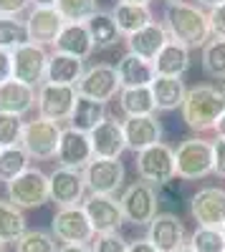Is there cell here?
Wrapping results in <instances>:
<instances>
[{"label":"cell","instance_id":"cell-43","mask_svg":"<svg viewBox=\"0 0 225 252\" xmlns=\"http://www.w3.org/2000/svg\"><path fill=\"white\" fill-rule=\"evenodd\" d=\"M28 5H31V0H0V15L18 18Z\"/></svg>","mask_w":225,"mask_h":252},{"label":"cell","instance_id":"cell-39","mask_svg":"<svg viewBox=\"0 0 225 252\" xmlns=\"http://www.w3.org/2000/svg\"><path fill=\"white\" fill-rule=\"evenodd\" d=\"M23 116L5 114L0 111V146H20V136H23Z\"/></svg>","mask_w":225,"mask_h":252},{"label":"cell","instance_id":"cell-35","mask_svg":"<svg viewBox=\"0 0 225 252\" xmlns=\"http://www.w3.org/2000/svg\"><path fill=\"white\" fill-rule=\"evenodd\" d=\"M202 71L210 78L225 81V40L223 38H210L208 46L202 48Z\"/></svg>","mask_w":225,"mask_h":252},{"label":"cell","instance_id":"cell-49","mask_svg":"<svg viewBox=\"0 0 225 252\" xmlns=\"http://www.w3.org/2000/svg\"><path fill=\"white\" fill-rule=\"evenodd\" d=\"M215 134H218V139H225V114L218 119V124H215V129H213Z\"/></svg>","mask_w":225,"mask_h":252},{"label":"cell","instance_id":"cell-14","mask_svg":"<svg viewBox=\"0 0 225 252\" xmlns=\"http://www.w3.org/2000/svg\"><path fill=\"white\" fill-rule=\"evenodd\" d=\"M48 192H51V202H56L58 209L61 207H81L86 199L84 172L58 166L53 174H48Z\"/></svg>","mask_w":225,"mask_h":252},{"label":"cell","instance_id":"cell-30","mask_svg":"<svg viewBox=\"0 0 225 252\" xmlns=\"http://www.w3.org/2000/svg\"><path fill=\"white\" fill-rule=\"evenodd\" d=\"M104 121H107V103L91 101L86 96L76 98V106H74V114H71V129L91 134L96 126L104 124Z\"/></svg>","mask_w":225,"mask_h":252},{"label":"cell","instance_id":"cell-17","mask_svg":"<svg viewBox=\"0 0 225 252\" xmlns=\"http://www.w3.org/2000/svg\"><path fill=\"white\" fill-rule=\"evenodd\" d=\"M147 240L159 252H177L185 247V224L172 212H157V217L147 227Z\"/></svg>","mask_w":225,"mask_h":252},{"label":"cell","instance_id":"cell-27","mask_svg":"<svg viewBox=\"0 0 225 252\" xmlns=\"http://www.w3.org/2000/svg\"><path fill=\"white\" fill-rule=\"evenodd\" d=\"M190 68V51L170 38V43L159 51V56L154 58V71L157 76H170V78H182Z\"/></svg>","mask_w":225,"mask_h":252},{"label":"cell","instance_id":"cell-15","mask_svg":"<svg viewBox=\"0 0 225 252\" xmlns=\"http://www.w3.org/2000/svg\"><path fill=\"white\" fill-rule=\"evenodd\" d=\"M81 207H84V212H86V217H89L96 235L119 232V227L124 224L121 204L114 197H109V194H89Z\"/></svg>","mask_w":225,"mask_h":252},{"label":"cell","instance_id":"cell-3","mask_svg":"<svg viewBox=\"0 0 225 252\" xmlns=\"http://www.w3.org/2000/svg\"><path fill=\"white\" fill-rule=\"evenodd\" d=\"M175 172L180 179L195 182L213 174V141L185 139L175 149Z\"/></svg>","mask_w":225,"mask_h":252},{"label":"cell","instance_id":"cell-2","mask_svg":"<svg viewBox=\"0 0 225 252\" xmlns=\"http://www.w3.org/2000/svg\"><path fill=\"white\" fill-rule=\"evenodd\" d=\"M225 114V94L213 83H197L188 89L182 103V119L192 131H213L218 119Z\"/></svg>","mask_w":225,"mask_h":252},{"label":"cell","instance_id":"cell-23","mask_svg":"<svg viewBox=\"0 0 225 252\" xmlns=\"http://www.w3.org/2000/svg\"><path fill=\"white\" fill-rule=\"evenodd\" d=\"M36 98L38 91L28 83H20L15 78H8L0 83V111L5 114H15V116H23L36 106Z\"/></svg>","mask_w":225,"mask_h":252},{"label":"cell","instance_id":"cell-24","mask_svg":"<svg viewBox=\"0 0 225 252\" xmlns=\"http://www.w3.org/2000/svg\"><path fill=\"white\" fill-rule=\"evenodd\" d=\"M84 61L76 56H66L53 51L48 58V71H46V81L48 83H58V86H78L81 76H84Z\"/></svg>","mask_w":225,"mask_h":252},{"label":"cell","instance_id":"cell-22","mask_svg":"<svg viewBox=\"0 0 225 252\" xmlns=\"http://www.w3.org/2000/svg\"><path fill=\"white\" fill-rule=\"evenodd\" d=\"M116 73L121 81V89H142V86H152V81L157 78L154 63L145 61L134 53H124L116 63Z\"/></svg>","mask_w":225,"mask_h":252},{"label":"cell","instance_id":"cell-54","mask_svg":"<svg viewBox=\"0 0 225 252\" xmlns=\"http://www.w3.org/2000/svg\"><path fill=\"white\" fill-rule=\"evenodd\" d=\"M0 252H5V242L3 240H0Z\"/></svg>","mask_w":225,"mask_h":252},{"label":"cell","instance_id":"cell-8","mask_svg":"<svg viewBox=\"0 0 225 252\" xmlns=\"http://www.w3.org/2000/svg\"><path fill=\"white\" fill-rule=\"evenodd\" d=\"M51 235L64 245H89L96 232L84 207H61L51 220Z\"/></svg>","mask_w":225,"mask_h":252},{"label":"cell","instance_id":"cell-34","mask_svg":"<svg viewBox=\"0 0 225 252\" xmlns=\"http://www.w3.org/2000/svg\"><path fill=\"white\" fill-rule=\"evenodd\" d=\"M31 164V157L23 152V146H5L0 152V182H13L15 177H20Z\"/></svg>","mask_w":225,"mask_h":252},{"label":"cell","instance_id":"cell-31","mask_svg":"<svg viewBox=\"0 0 225 252\" xmlns=\"http://www.w3.org/2000/svg\"><path fill=\"white\" fill-rule=\"evenodd\" d=\"M119 106H121V111L127 114V119H132V116H152L157 111L150 86L121 89L119 91Z\"/></svg>","mask_w":225,"mask_h":252},{"label":"cell","instance_id":"cell-1","mask_svg":"<svg viewBox=\"0 0 225 252\" xmlns=\"http://www.w3.org/2000/svg\"><path fill=\"white\" fill-rule=\"evenodd\" d=\"M165 28H167L170 38L177 40V43H182L188 51H192V48H205L208 40L213 38L208 13L202 10L200 5H192V3L167 5Z\"/></svg>","mask_w":225,"mask_h":252},{"label":"cell","instance_id":"cell-5","mask_svg":"<svg viewBox=\"0 0 225 252\" xmlns=\"http://www.w3.org/2000/svg\"><path fill=\"white\" fill-rule=\"evenodd\" d=\"M61 124H53L48 119H33L26 121L23 126V136H20V146L31 159L46 161V159H56L58 152V141H61Z\"/></svg>","mask_w":225,"mask_h":252},{"label":"cell","instance_id":"cell-18","mask_svg":"<svg viewBox=\"0 0 225 252\" xmlns=\"http://www.w3.org/2000/svg\"><path fill=\"white\" fill-rule=\"evenodd\" d=\"M26 26H28L31 43L53 46L56 38L61 35V31L66 26V20L61 18V13L56 8H33L26 18Z\"/></svg>","mask_w":225,"mask_h":252},{"label":"cell","instance_id":"cell-25","mask_svg":"<svg viewBox=\"0 0 225 252\" xmlns=\"http://www.w3.org/2000/svg\"><path fill=\"white\" fill-rule=\"evenodd\" d=\"M53 46L58 53L76 56L81 61H86L94 53V43H91V35L86 31V23H66Z\"/></svg>","mask_w":225,"mask_h":252},{"label":"cell","instance_id":"cell-29","mask_svg":"<svg viewBox=\"0 0 225 252\" xmlns=\"http://www.w3.org/2000/svg\"><path fill=\"white\" fill-rule=\"evenodd\" d=\"M86 31L91 35V43H94V51H107V48H114L119 40H121V33L114 23L112 13L107 10H99L94 13L89 20H86Z\"/></svg>","mask_w":225,"mask_h":252},{"label":"cell","instance_id":"cell-26","mask_svg":"<svg viewBox=\"0 0 225 252\" xmlns=\"http://www.w3.org/2000/svg\"><path fill=\"white\" fill-rule=\"evenodd\" d=\"M152 98L157 111H175L182 109L188 96V86L182 83V78H170V76H157L152 81Z\"/></svg>","mask_w":225,"mask_h":252},{"label":"cell","instance_id":"cell-46","mask_svg":"<svg viewBox=\"0 0 225 252\" xmlns=\"http://www.w3.org/2000/svg\"><path fill=\"white\" fill-rule=\"evenodd\" d=\"M58 252H94L89 245H61Z\"/></svg>","mask_w":225,"mask_h":252},{"label":"cell","instance_id":"cell-47","mask_svg":"<svg viewBox=\"0 0 225 252\" xmlns=\"http://www.w3.org/2000/svg\"><path fill=\"white\" fill-rule=\"evenodd\" d=\"M58 0H31L33 8H56Z\"/></svg>","mask_w":225,"mask_h":252},{"label":"cell","instance_id":"cell-20","mask_svg":"<svg viewBox=\"0 0 225 252\" xmlns=\"http://www.w3.org/2000/svg\"><path fill=\"white\" fill-rule=\"evenodd\" d=\"M121 124H124L127 149H132L134 154L162 141V121L154 114L152 116H132V119H124Z\"/></svg>","mask_w":225,"mask_h":252},{"label":"cell","instance_id":"cell-42","mask_svg":"<svg viewBox=\"0 0 225 252\" xmlns=\"http://www.w3.org/2000/svg\"><path fill=\"white\" fill-rule=\"evenodd\" d=\"M213 174L225 179V139L213 141Z\"/></svg>","mask_w":225,"mask_h":252},{"label":"cell","instance_id":"cell-38","mask_svg":"<svg viewBox=\"0 0 225 252\" xmlns=\"http://www.w3.org/2000/svg\"><path fill=\"white\" fill-rule=\"evenodd\" d=\"M188 245L195 252H225V240L220 235V229H213V227H197Z\"/></svg>","mask_w":225,"mask_h":252},{"label":"cell","instance_id":"cell-56","mask_svg":"<svg viewBox=\"0 0 225 252\" xmlns=\"http://www.w3.org/2000/svg\"><path fill=\"white\" fill-rule=\"evenodd\" d=\"M0 152H3V146H0Z\"/></svg>","mask_w":225,"mask_h":252},{"label":"cell","instance_id":"cell-40","mask_svg":"<svg viewBox=\"0 0 225 252\" xmlns=\"http://www.w3.org/2000/svg\"><path fill=\"white\" fill-rule=\"evenodd\" d=\"M94 252H127L129 242L121 237L119 232H109V235H96V242L91 247Z\"/></svg>","mask_w":225,"mask_h":252},{"label":"cell","instance_id":"cell-6","mask_svg":"<svg viewBox=\"0 0 225 252\" xmlns=\"http://www.w3.org/2000/svg\"><path fill=\"white\" fill-rule=\"evenodd\" d=\"M5 189H8V202H13L18 209H36L51 199L48 174H43L36 166H28L20 177L8 182Z\"/></svg>","mask_w":225,"mask_h":252},{"label":"cell","instance_id":"cell-32","mask_svg":"<svg viewBox=\"0 0 225 252\" xmlns=\"http://www.w3.org/2000/svg\"><path fill=\"white\" fill-rule=\"evenodd\" d=\"M26 217H23V209H18L13 202L0 199V240L5 245L8 242H18L26 232Z\"/></svg>","mask_w":225,"mask_h":252},{"label":"cell","instance_id":"cell-52","mask_svg":"<svg viewBox=\"0 0 225 252\" xmlns=\"http://www.w3.org/2000/svg\"><path fill=\"white\" fill-rule=\"evenodd\" d=\"M167 5H177V3H185V0H165Z\"/></svg>","mask_w":225,"mask_h":252},{"label":"cell","instance_id":"cell-19","mask_svg":"<svg viewBox=\"0 0 225 252\" xmlns=\"http://www.w3.org/2000/svg\"><path fill=\"white\" fill-rule=\"evenodd\" d=\"M89 136H91V146H94V157H99V159H119L127 149L124 124L116 119H107L104 124H99Z\"/></svg>","mask_w":225,"mask_h":252},{"label":"cell","instance_id":"cell-45","mask_svg":"<svg viewBox=\"0 0 225 252\" xmlns=\"http://www.w3.org/2000/svg\"><path fill=\"white\" fill-rule=\"evenodd\" d=\"M127 252H159L147 237L145 240H134V242H129V250Z\"/></svg>","mask_w":225,"mask_h":252},{"label":"cell","instance_id":"cell-12","mask_svg":"<svg viewBox=\"0 0 225 252\" xmlns=\"http://www.w3.org/2000/svg\"><path fill=\"white\" fill-rule=\"evenodd\" d=\"M84 182L89 194H109L114 197L124 184V164L119 159H99L94 157L84 169Z\"/></svg>","mask_w":225,"mask_h":252},{"label":"cell","instance_id":"cell-50","mask_svg":"<svg viewBox=\"0 0 225 252\" xmlns=\"http://www.w3.org/2000/svg\"><path fill=\"white\" fill-rule=\"evenodd\" d=\"M116 3H127V5H150L152 0H116Z\"/></svg>","mask_w":225,"mask_h":252},{"label":"cell","instance_id":"cell-4","mask_svg":"<svg viewBox=\"0 0 225 252\" xmlns=\"http://www.w3.org/2000/svg\"><path fill=\"white\" fill-rule=\"evenodd\" d=\"M121 204V215H124V222L134 224V227H150V222L157 217V204L159 197L154 192V187L150 182H132L124 194L119 197Z\"/></svg>","mask_w":225,"mask_h":252},{"label":"cell","instance_id":"cell-37","mask_svg":"<svg viewBox=\"0 0 225 252\" xmlns=\"http://www.w3.org/2000/svg\"><path fill=\"white\" fill-rule=\"evenodd\" d=\"M15 252H58L56 237L43 229H26L23 237L15 242Z\"/></svg>","mask_w":225,"mask_h":252},{"label":"cell","instance_id":"cell-16","mask_svg":"<svg viewBox=\"0 0 225 252\" xmlns=\"http://www.w3.org/2000/svg\"><path fill=\"white\" fill-rule=\"evenodd\" d=\"M190 212L197 227L220 229L225 222V189L223 187H202L190 202Z\"/></svg>","mask_w":225,"mask_h":252},{"label":"cell","instance_id":"cell-13","mask_svg":"<svg viewBox=\"0 0 225 252\" xmlns=\"http://www.w3.org/2000/svg\"><path fill=\"white\" fill-rule=\"evenodd\" d=\"M94 159V146H91V136L76 129H64L61 131V141H58V152H56V161L64 169H76L84 172Z\"/></svg>","mask_w":225,"mask_h":252},{"label":"cell","instance_id":"cell-11","mask_svg":"<svg viewBox=\"0 0 225 252\" xmlns=\"http://www.w3.org/2000/svg\"><path fill=\"white\" fill-rule=\"evenodd\" d=\"M48 53L38 43H26L13 51V78L28 86H40L46 83V71H48Z\"/></svg>","mask_w":225,"mask_h":252},{"label":"cell","instance_id":"cell-36","mask_svg":"<svg viewBox=\"0 0 225 252\" xmlns=\"http://www.w3.org/2000/svg\"><path fill=\"white\" fill-rule=\"evenodd\" d=\"M56 10L66 23H86L94 13H99V0H58Z\"/></svg>","mask_w":225,"mask_h":252},{"label":"cell","instance_id":"cell-44","mask_svg":"<svg viewBox=\"0 0 225 252\" xmlns=\"http://www.w3.org/2000/svg\"><path fill=\"white\" fill-rule=\"evenodd\" d=\"M13 78V53L0 48V83Z\"/></svg>","mask_w":225,"mask_h":252},{"label":"cell","instance_id":"cell-55","mask_svg":"<svg viewBox=\"0 0 225 252\" xmlns=\"http://www.w3.org/2000/svg\"><path fill=\"white\" fill-rule=\"evenodd\" d=\"M223 94H225V83H223Z\"/></svg>","mask_w":225,"mask_h":252},{"label":"cell","instance_id":"cell-53","mask_svg":"<svg viewBox=\"0 0 225 252\" xmlns=\"http://www.w3.org/2000/svg\"><path fill=\"white\" fill-rule=\"evenodd\" d=\"M220 235H223V240H225V222H223V227H220Z\"/></svg>","mask_w":225,"mask_h":252},{"label":"cell","instance_id":"cell-33","mask_svg":"<svg viewBox=\"0 0 225 252\" xmlns=\"http://www.w3.org/2000/svg\"><path fill=\"white\" fill-rule=\"evenodd\" d=\"M26 43H31L26 20L10 18V15H0V48H5V51L13 53L15 48L26 46Z\"/></svg>","mask_w":225,"mask_h":252},{"label":"cell","instance_id":"cell-48","mask_svg":"<svg viewBox=\"0 0 225 252\" xmlns=\"http://www.w3.org/2000/svg\"><path fill=\"white\" fill-rule=\"evenodd\" d=\"M223 3H225V0H197V5L200 8H208V10H213V8H218Z\"/></svg>","mask_w":225,"mask_h":252},{"label":"cell","instance_id":"cell-9","mask_svg":"<svg viewBox=\"0 0 225 252\" xmlns=\"http://www.w3.org/2000/svg\"><path fill=\"white\" fill-rule=\"evenodd\" d=\"M76 98H78L76 86H58V83H48V81L40 83L38 86V98H36L38 116L48 119L53 124L71 121Z\"/></svg>","mask_w":225,"mask_h":252},{"label":"cell","instance_id":"cell-28","mask_svg":"<svg viewBox=\"0 0 225 252\" xmlns=\"http://www.w3.org/2000/svg\"><path fill=\"white\" fill-rule=\"evenodd\" d=\"M112 18H114L119 33L127 35V38L134 35L142 28H147L152 20H154L150 5H127V3H116L112 8Z\"/></svg>","mask_w":225,"mask_h":252},{"label":"cell","instance_id":"cell-7","mask_svg":"<svg viewBox=\"0 0 225 252\" xmlns=\"http://www.w3.org/2000/svg\"><path fill=\"white\" fill-rule=\"evenodd\" d=\"M134 166H137V174L142 182H150V184H167L177 177L175 172V149L167 144H154L150 149L139 152L137 159H134Z\"/></svg>","mask_w":225,"mask_h":252},{"label":"cell","instance_id":"cell-41","mask_svg":"<svg viewBox=\"0 0 225 252\" xmlns=\"http://www.w3.org/2000/svg\"><path fill=\"white\" fill-rule=\"evenodd\" d=\"M208 18H210V31H213V38H223L225 40V3L208 10Z\"/></svg>","mask_w":225,"mask_h":252},{"label":"cell","instance_id":"cell-10","mask_svg":"<svg viewBox=\"0 0 225 252\" xmlns=\"http://www.w3.org/2000/svg\"><path fill=\"white\" fill-rule=\"evenodd\" d=\"M76 91H78V96H86L99 103L112 101L121 91L116 66H112V63H94V66H89L84 71V76H81Z\"/></svg>","mask_w":225,"mask_h":252},{"label":"cell","instance_id":"cell-51","mask_svg":"<svg viewBox=\"0 0 225 252\" xmlns=\"http://www.w3.org/2000/svg\"><path fill=\"white\" fill-rule=\"evenodd\" d=\"M177 252H195V250H192V247H190V245H185V247H180V250H177Z\"/></svg>","mask_w":225,"mask_h":252},{"label":"cell","instance_id":"cell-21","mask_svg":"<svg viewBox=\"0 0 225 252\" xmlns=\"http://www.w3.org/2000/svg\"><path fill=\"white\" fill-rule=\"evenodd\" d=\"M167 43H170V33H167L165 23H157V20H152L147 28H142L134 35L127 38L129 53L145 58V61H152V63H154V58L159 56V51L165 48Z\"/></svg>","mask_w":225,"mask_h":252}]
</instances>
